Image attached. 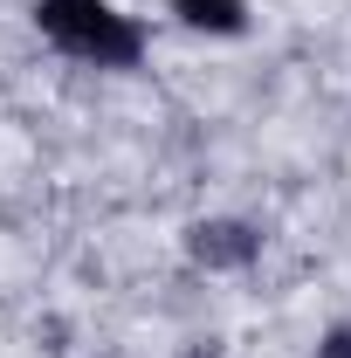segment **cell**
<instances>
[{
    "mask_svg": "<svg viewBox=\"0 0 351 358\" xmlns=\"http://www.w3.org/2000/svg\"><path fill=\"white\" fill-rule=\"evenodd\" d=\"M35 35L55 55L83 69H110V76L145 62V21L124 14L117 0H35Z\"/></svg>",
    "mask_w": 351,
    "mask_h": 358,
    "instance_id": "obj_1",
    "label": "cell"
},
{
    "mask_svg": "<svg viewBox=\"0 0 351 358\" xmlns=\"http://www.w3.org/2000/svg\"><path fill=\"white\" fill-rule=\"evenodd\" d=\"M186 255L200 268H248L262 255V234L248 221H227V214H220V221H193L186 227Z\"/></svg>",
    "mask_w": 351,
    "mask_h": 358,
    "instance_id": "obj_2",
    "label": "cell"
},
{
    "mask_svg": "<svg viewBox=\"0 0 351 358\" xmlns=\"http://www.w3.org/2000/svg\"><path fill=\"white\" fill-rule=\"evenodd\" d=\"M166 14H173L179 28L207 35V42H234V35H248V0H166Z\"/></svg>",
    "mask_w": 351,
    "mask_h": 358,
    "instance_id": "obj_3",
    "label": "cell"
},
{
    "mask_svg": "<svg viewBox=\"0 0 351 358\" xmlns=\"http://www.w3.org/2000/svg\"><path fill=\"white\" fill-rule=\"evenodd\" d=\"M310 358H351V324H331L324 338H317V352Z\"/></svg>",
    "mask_w": 351,
    "mask_h": 358,
    "instance_id": "obj_4",
    "label": "cell"
}]
</instances>
